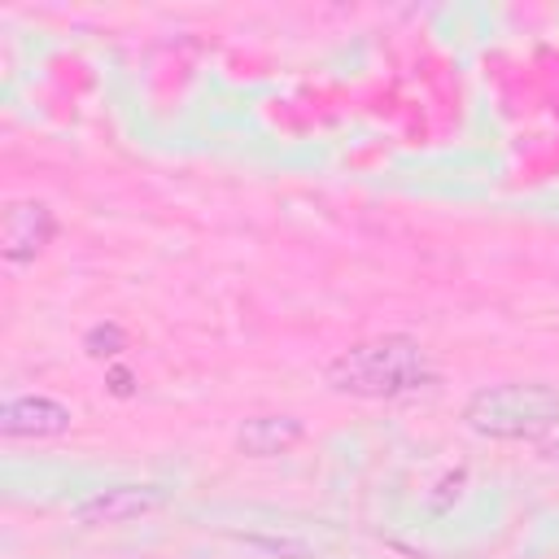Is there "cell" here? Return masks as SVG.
I'll use <instances>...</instances> for the list:
<instances>
[{
  "label": "cell",
  "instance_id": "obj_9",
  "mask_svg": "<svg viewBox=\"0 0 559 559\" xmlns=\"http://www.w3.org/2000/svg\"><path fill=\"white\" fill-rule=\"evenodd\" d=\"M546 459H550V463H559V441H550V445H546Z\"/></svg>",
  "mask_w": 559,
  "mask_h": 559
},
{
  "label": "cell",
  "instance_id": "obj_8",
  "mask_svg": "<svg viewBox=\"0 0 559 559\" xmlns=\"http://www.w3.org/2000/svg\"><path fill=\"white\" fill-rule=\"evenodd\" d=\"M109 393H114V397H131V393H135V376H131L127 367H114V371H109Z\"/></svg>",
  "mask_w": 559,
  "mask_h": 559
},
{
  "label": "cell",
  "instance_id": "obj_2",
  "mask_svg": "<svg viewBox=\"0 0 559 559\" xmlns=\"http://www.w3.org/2000/svg\"><path fill=\"white\" fill-rule=\"evenodd\" d=\"M463 424L489 441H537L559 424V389L546 380H507L476 389L463 406Z\"/></svg>",
  "mask_w": 559,
  "mask_h": 559
},
{
  "label": "cell",
  "instance_id": "obj_4",
  "mask_svg": "<svg viewBox=\"0 0 559 559\" xmlns=\"http://www.w3.org/2000/svg\"><path fill=\"white\" fill-rule=\"evenodd\" d=\"M52 231H57V218H52V210L44 201H13L4 210V223H0V253L13 266L35 262V253H44Z\"/></svg>",
  "mask_w": 559,
  "mask_h": 559
},
{
  "label": "cell",
  "instance_id": "obj_7",
  "mask_svg": "<svg viewBox=\"0 0 559 559\" xmlns=\"http://www.w3.org/2000/svg\"><path fill=\"white\" fill-rule=\"evenodd\" d=\"M83 349H87L92 358H114V354L127 349V332H122L118 323H96V328H87Z\"/></svg>",
  "mask_w": 559,
  "mask_h": 559
},
{
  "label": "cell",
  "instance_id": "obj_5",
  "mask_svg": "<svg viewBox=\"0 0 559 559\" xmlns=\"http://www.w3.org/2000/svg\"><path fill=\"white\" fill-rule=\"evenodd\" d=\"M162 502H166L162 485H109V489H96L92 498L74 502V520L79 524H122V520L157 511Z\"/></svg>",
  "mask_w": 559,
  "mask_h": 559
},
{
  "label": "cell",
  "instance_id": "obj_3",
  "mask_svg": "<svg viewBox=\"0 0 559 559\" xmlns=\"http://www.w3.org/2000/svg\"><path fill=\"white\" fill-rule=\"evenodd\" d=\"M74 411L57 397L44 393H26V397H9L0 406V437L9 441H44V437H61L70 432Z\"/></svg>",
  "mask_w": 559,
  "mask_h": 559
},
{
  "label": "cell",
  "instance_id": "obj_1",
  "mask_svg": "<svg viewBox=\"0 0 559 559\" xmlns=\"http://www.w3.org/2000/svg\"><path fill=\"white\" fill-rule=\"evenodd\" d=\"M432 380L437 371L428 367L424 345L402 332L362 341L328 362V384L345 397H402Z\"/></svg>",
  "mask_w": 559,
  "mask_h": 559
},
{
  "label": "cell",
  "instance_id": "obj_6",
  "mask_svg": "<svg viewBox=\"0 0 559 559\" xmlns=\"http://www.w3.org/2000/svg\"><path fill=\"white\" fill-rule=\"evenodd\" d=\"M301 437H306V424L293 415H253L236 428V450L249 459H271V454L293 450Z\"/></svg>",
  "mask_w": 559,
  "mask_h": 559
}]
</instances>
